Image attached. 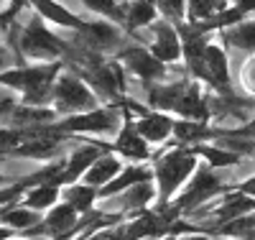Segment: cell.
<instances>
[{
    "mask_svg": "<svg viewBox=\"0 0 255 240\" xmlns=\"http://www.w3.org/2000/svg\"><path fill=\"white\" fill-rule=\"evenodd\" d=\"M10 43L15 49H20V54H26L31 59H54L59 54L67 51V41L61 36H56L54 31H49L44 26V18L36 10L23 20V23H13L10 20Z\"/></svg>",
    "mask_w": 255,
    "mask_h": 240,
    "instance_id": "1",
    "label": "cell"
},
{
    "mask_svg": "<svg viewBox=\"0 0 255 240\" xmlns=\"http://www.w3.org/2000/svg\"><path fill=\"white\" fill-rule=\"evenodd\" d=\"M59 64H41V67H20L0 74V84L23 92L28 105H41L54 97V82L59 77Z\"/></svg>",
    "mask_w": 255,
    "mask_h": 240,
    "instance_id": "2",
    "label": "cell"
},
{
    "mask_svg": "<svg viewBox=\"0 0 255 240\" xmlns=\"http://www.w3.org/2000/svg\"><path fill=\"white\" fill-rule=\"evenodd\" d=\"M197 151L194 148H184V146H176L171 151L158 156L156 161V182H158V192H161V200L168 202L171 194L197 171Z\"/></svg>",
    "mask_w": 255,
    "mask_h": 240,
    "instance_id": "3",
    "label": "cell"
},
{
    "mask_svg": "<svg viewBox=\"0 0 255 240\" xmlns=\"http://www.w3.org/2000/svg\"><path fill=\"white\" fill-rule=\"evenodd\" d=\"M225 177L220 174V169H212L209 164L207 166H197V171L191 174V182L186 184V189L179 194V200L174 202L184 215L194 212L197 207L207 205L209 200H215L217 194L222 192L225 187Z\"/></svg>",
    "mask_w": 255,
    "mask_h": 240,
    "instance_id": "4",
    "label": "cell"
},
{
    "mask_svg": "<svg viewBox=\"0 0 255 240\" xmlns=\"http://www.w3.org/2000/svg\"><path fill=\"white\" fill-rule=\"evenodd\" d=\"M148 49H151L163 64H174L184 56V38H181V31L176 23H171L168 18H158L156 23L148 26L145 36Z\"/></svg>",
    "mask_w": 255,
    "mask_h": 240,
    "instance_id": "5",
    "label": "cell"
},
{
    "mask_svg": "<svg viewBox=\"0 0 255 240\" xmlns=\"http://www.w3.org/2000/svg\"><path fill=\"white\" fill-rule=\"evenodd\" d=\"M120 64L130 72L135 74L138 79L143 82H158V79H166L168 77V69H166V64L148 49V46H140V43H130V46H123V51L118 54Z\"/></svg>",
    "mask_w": 255,
    "mask_h": 240,
    "instance_id": "6",
    "label": "cell"
},
{
    "mask_svg": "<svg viewBox=\"0 0 255 240\" xmlns=\"http://www.w3.org/2000/svg\"><path fill=\"white\" fill-rule=\"evenodd\" d=\"M54 102L61 113H77L95 107V95L77 74H59L54 82Z\"/></svg>",
    "mask_w": 255,
    "mask_h": 240,
    "instance_id": "7",
    "label": "cell"
},
{
    "mask_svg": "<svg viewBox=\"0 0 255 240\" xmlns=\"http://www.w3.org/2000/svg\"><path fill=\"white\" fill-rule=\"evenodd\" d=\"M120 113L115 107H105V110H84L82 115H72L61 125H54V130H72V133H115L120 130Z\"/></svg>",
    "mask_w": 255,
    "mask_h": 240,
    "instance_id": "8",
    "label": "cell"
},
{
    "mask_svg": "<svg viewBox=\"0 0 255 240\" xmlns=\"http://www.w3.org/2000/svg\"><path fill=\"white\" fill-rule=\"evenodd\" d=\"M77 33L82 36L84 43H90L97 51H113V49H123L125 43V33L118 28L115 20L110 18H100V20H90L82 28H77Z\"/></svg>",
    "mask_w": 255,
    "mask_h": 240,
    "instance_id": "9",
    "label": "cell"
},
{
    "mask_svg": "<svg viewBox=\"0 0 255 240\" xmlns=\"http://www.w3.org/2000/svg\"><path fill=\"white\" fill-rule=\"evenodd\" d=\"M230 56L225 51V46L215 41H207V51H204V79L212 90L217 92H227L230 87Z\"/></svg>",
    "mask_w": 255,
    "mask_h": 240,
    "instance_id": "10",
    "label": "cell"
},
{
    "mask_svg": "<svg viewBox=\"0 0 255 240\" xmlns=\"http://www.w3.org/2000/svg\"><path fill=\"white\" fill-rule=\"evenodd\" d=\"M87 79H90V84L95 87V90H100V95H105V97H118L120 95V90L125 87V67H120V64H105V61H100V64H95V67H90L87 72Z\"/></svg>",
    "mask_w": 255,
    "mask_h": 240,
    "instance_id": "11",
    "label": "cell"
},
{
    "mask_svg": "<svg viewBox=\"0 0 255 240\" xmlns=\"http://www.w3.org/2000/svg\"><path fill=\"white\" fill-rule=\"evenodd\" d=\"M220 38H222L225 46L230 51H235V54H243V56L255 54V13L245 15L243 20H238L235 26L222 28Z\"/></svg>",
    "mask_w": 255,
    "mask_h": 240,
    "instance_id": "12",
    "label": "cell"
},
{
    "mask_svg": "<svg viewBox=\"0 0 255 240\" xmlns=\"http://www.w3.org/2000/svg\"><path fill=\"white\" fill-rule=\"evenodd\" d=\"M28 5L41 18L51 20V23H56V26H64V28H82L84 26V20L77 13H72L69 8H64L61 3H56V0H28Z\"/></svg>",
    "mask_w": 255,
    "mask_h": 240,
    "instance_id": "13",
    "label": "cell"
},
{
    "mask_svg": "<svg viewBox=\"0 0 255 240\" xmlns=\"http://www.w3.org/2000/svg\"><path fill=\"white\" fill-rule=\"evenodd\" d=\"M166 228V220L161 217V212H145L138 220H133L125 230H120V235H113V240H140V238H156L161 235Z\"/></svg>",
    "mask_w": 255,
    "mask_h": 240,
    "instance_id": "14",
    "label": "cell"
},
{
    "mask_svg": "<svg viewBox=\"0 0 255 240\" xmlns=\"http://www.w3.org/2000/svg\"><path fill=\"white\" fill-rule=\"evenodd\" d=\"M123 5H125V26L133 33L156 23L158 13H161L156 0H128V3H123Z\"/></svg>",
    "mask_w": 255,
    "mask_h": 240,
    "instance_id": "15",
    "label": "cell"
},
{
    "mask_svg": "<svg viewBox=\"0 0 255 240\" xmlns=\"http://www.w3.org/2000/svg\"><path fill=\"white\" fill-rule=\"evenodd\" d=\"M77 228H79L77 210H74L69 202L61 205V207H54V210L49 212V217L44 220V230H49V235H54L56 240L69 238Z\"/></svg>",
    "mask_w": 255,
    "mask_h": 240,
    "instance_id": "16",
    "label": "cell"
},
{
    "mask_svg": "<svg viewBox=\"0 0 255 240\" xmlns=\"http://www.w3.org/2000/svg\"><path fill=\"white\" fill-rule=\"evenodd\" d=\"M135 128L148 143H163L168 136H174V120L161 113H143Z\"/></svg>",
    "mask_w": 255,
    "mask_h": 240,
    "instance_id": "17",
    "label": "cell"
},
{
    "mask_svg": "<svg viewBox=\"0 0 255 240\" xmlns=\"http://www.w3.org/2000/svg\"><path fill=\"white\" fill-rule=\"evenodd\" d=\"M100 156H102V154H100V148H97V146H79V148L74 151V154H72L69 164L61 169L56 184H69V182H74V179L79 177V174L87 171V169H90Z\"/></svg>",
    "mask_w": 255,
    "mask_h": 240,
    "instance_id": "18",
    "label": "cell"
},
{
    "mask_svg": "<svg viewBox=\"0 0 255 240\" xmlns=\"http://www.w3.org/2000/svg\"><path fill=\"white\" fill-rule=\"evenodd\" d=\"M153 174H156V171H151L148 166H130V169H123L110 184L102 187L100 194H102V197H115V194H120V192H125V189H130V187H135V184H140V182H151Z\"/></svg>",
    "mask_w": 255,
    "mask_h": 240,
    "instance_id": "19",
    "label": "cell"
},
{
    "mask_svg": "<svg viewBox=\"0 0 255 240\" xmlns=\"http://www.w3.org/2000/svg\"><path fill=\"white\" fill-rule=\"evenodd\" d=\"M156 197V189L151 182H140L130 189H125V194H115V200H113V207L120 210V212H128V210H143L148 202H153Z\"/></svg>",
    "mask_w": 255,
    "mask_h": 240,
    "instance_id": "20",
    "label": "cell"
},
{
    "mask_svg": "<svg viewBox=\"0 0 255 240\" xmlns=\"http://www.w3.org/2000/svg\"><path fill=\"white\" fill-rule=\"evenodd\" d=\"M115 148L120 151L125 159H135V161H145L148 154H151V151H148V141L138 133V128L130 125V123L123 128V133H120Z\"/></svg>",
    "mask_w": 255,
    "mask_h": 240,
    "instance_id": "21",
    "label": "cell"
},
{
    "mask_svg": "<svg viewBox=\"0 0 255 240\" xmlns=\"http://www.w3.org/2000/svg\"><path fill=\"white\" fill-rule=\"evenodd\" d=\"M194 151H197L199 156H204V161H207L212 169H230V166H240V164H243V156H240V154L222 148V146L215 143V141L199 143V146H194Z\"/></svg>",
    "mask_w": 255,
    "mask_h": 240,
    "instance_id": "22",
    "label": "cell"
},
{
    "mask_svg": "<svg viewBox=\"0 0 255 240\" xmlns=\"http://www.w3.org/2000/svg\"><path fill=\"white\" fill-rule=\"evenodd\" d=\"M118 174H120V161H118L115 156H100V159L87 169V174H84V182L92 184V187H105V184H110Z\"/></svg>",
    "mask_w": 255,
    "mask_h": 240,
    "instance_id": "23",
    "label": "cell"
},
{
    "mask_svg": "<svg viewBox=\"0 0 255 240\" xmlns=\"http://www.w3.org/2000/svg\"><path fill=\"white\" fill-rule=\"evenodd\" d=\"M217 235H222V238H255V210L222 223L217 228Z\"/></svg>",
    "mask_w": 255,
    "mask_h": 240,
    "instance_id": "24",
    "label": "cell"
},
{
    "mask_svg": "<svg viewBox=\"0 0 255 240\" xmlns=\"http://www.w3.org/2000/svg\"><path fill=\"white\" fill-rule=\"evenodd\" d=\"M46 133H49V130H46ZM46 133L44 136H33L31 141L20 143L18 146V156H28V159H49V156H54L59 146Z\"/></svg>",
    "mask_w": 255,
    "mask_h": 240,
    "instance_id": "25",
    "label": "cell"
},
{
    "mask_svg": "<svg viewBox=\"0 0 255 240\" xmlns=\"http://www.w3.org/2000/svg\"><path fill=\"white\" fill-rule=\"evenodd\" d=\"M82 8L90 13H97L100 18H110L115 23H125V5L118 0H77Z\"/></svg>",
    "mask_w": 255,
    "mask_h": 240,
    "instance_id": "26",
    "label": "cell"
},
{
    "mask_svg": "<svg viewBox=\"0 0 255 240\" xmlns=\"http://www.w3.org/2000/svg\"><path fill=\"white\" fill-rule=\"evenodd\" d=\"M227 5H230L227 0H186V18H189V23H194V20H207V18H212L217 10H222Z\"/></svg>",
    "mask_w": 255,
    "mask_h": 240,
    "instance_id": "27",
    "label": "cell"
},
{
    "mask_svg": "<svg viewBox=\"0 0 255 240\" xmlns=\"http://www.w3.org/2000/svg\"><path fill=\"white\" fill-rule=\"evenodd\" d=\"M0 223L8 225V228H18V230H28V228H36L41 220L38 215L31 212V207L26 210H8V212H0Z\"/></svg>",
    "mask_w": 255,
    "mask_h": 240,
    "instance_id": "28",
    "label": "cell"
},
{
    "mask_svg": "<svg viewBox=\"0 0 255 240\" xmlns=\"http://www.w3.org/2000/svg\"><path fill=\"white\" fill-rule=\"evenodd\" d=\"M64 197H67V202H69L74 210H90L97 194L92 192V184L84 182V184H74V187H69L67 192H64Z\"/></svg>",
    "mask_w": 255,
    "mask_h": 240,
    "instance_id": "29",
    "label": "cell"
},
{
    "mask_svg": "<svg viewBox=\"0 0 255 240\" xmlns=\"http://www.w3.org/2000/svg\"><path fill=\"white\" fill-rule=\"evenodd\" d=\"M56 202V189L54 184H41L36 187L33 192H28V197H26V207L31 210H46Z\"/></svg>",
    "mask_w": 255,
    "mask_h": 240,
    "instance_id": "30",
    "label": "cell"
},
{
    "mask_svg": "<svg viewBox=\"0 0 255 240\" xmlns=\"http://www.w3.org/2000/svg\"><path fill=\"white\" fill-rule=\"evenodd\" d=\"M156 5L163 18H168L171 23H184L186 18V0H156Z\"/></svg>",
    "mask_w": 255,
    "mask_h": 240,
    "instance_id": "31",
    "label": "cell"
},
{
    "mask_svg": "<svg viewBox=\"0 0 255 240\" xmlns=\"http://www.w3.org/2000/svg\"><path fill=\"white\" fill-rule=\"evenodd\" d=\"M240 84L243 90H248L250 95H255V54L243 59V67H240Z\"/></svg>",
    "mask_w": 255,
    "mask_h": 240,
    "instance_id": "32",
    "label": "cell"
},
{
    "mask_svg": "<svg viewBox=\"0 0 255 240\" xmlns=\"http://www.w3.org/2000/svg\"><path fill=\"white\" fill-rule=\"evenodd\" d=\"M23 141V133L20 130H8V128H0V154H5V151H13L20 146Z\"/></svg>",
    "mask_w": 255,
    "mask_h": 240,
    "instance_id": "33",
    "label": "cell"
},
{
    "mask_svg": "<svg viewBox=\"0 0 255 240\" xmlns=\"http://www.w3.org/2000/svg\"><path fill=\"white\" fill-rule=\"evenodd\" d=\"M235 130H238V133H243V136H248V138H253V141H255V118H250L248 123L238 125Z\"/></svg>",
    "mask_w": 255,
    "mask_h": 240,
    "instance_id": "34",
    "label": "cell"
},
{
    "mask_svg": "<svg viewBox=\"0 0 255 240\" xmlns=\"http://www.w3.org/2000/svg\"><path fill=\"white\" fill-rule=\"evenodd\" d=\"M230 3L232 5H235V8H240L243 13H255V0H230Z\"/></svg>",
    "mask_w": 255,
    "mask_h": 240,
    "instance_id": "35",
    "label": "cell"
},
{
    "mask_svg": "<svg viewBox=\"0 0 255 240\" xmlns=\"http://www.w3.org/2000/svg\"><path fill=\"white\" fill-rule=\"evenodd\" d=\"M20 194V187H10V189H3L0 192V205H5V202H13L15 197Z\"/></svg>",
    "mask_w": 255,
    "mask_h": 240,
    "instance_id": "36",
    "label": "cell"
},
{
    "mask_svg": "<svg viewBox=\"0 0 255 240\" xmlns=\"http://www.w3.org/2000/svg\"><path fill=\"white\" fill-rule=\"evenodd\" d=\"M240 189H243L245 194H250V197H255V177H250V179H245V182L240 184Z\"/></svg>",
    "mask_w": 255,
    "mask_h": 240,
    "instance_id": "37",
    "label": "cell"
},
{
    "mask_svg": "<svg viewBox=\"0 0 255 240\" xmlns=\"http://www.w3.org/2000/svg\"><path fill=\"white\" fill-rule=\"evenodd\" d=\"M8 64H10V51L8 49H0V72L8 69Z\"/></svg>",
    "mask_w": 255,
    "mask_h": 240,
    "instance_id": "38",
    "label": "cell"
},
{
    "mask_svg": "<svg viewBox=\"0 0 255 240\" xmlns=\"http://www.w3.org/2000/svg\"><path fill=\"white\" fill-rule=\"evenodd\" d=\"M184 240H212V238H207V235H189V238H184Z\"/></svg>",
    "mask_w": 255,
    "mask_h": 240,
    "instance_id": "39",
    "label": "cell"
},
{
    "mask_svg": "<svg viewBox=\"0 0 255 240\" xmlns=\"http://www.w3.org/2000/svg\"><path fill=\"white\" fill-rule=\"evenodd\" d=\"M8 235H10L8 228H0V240H8Z\"/></svg>",
    "mask_w": 255,
    "mask_h": 240,
    "instance_id": "40",
    "label": "cell"
},
{
    "mask_svg": "<svg viewBox=\"0 0 255 240\" xmlns=\"http://www.w3.org/2000/svg\"><path fill=\"white\" fill-rule=\"evenodd\" d=\"M95 240H113V238H110L108 233H105V235H100V238H95Z\"/></svg>",
    "mask_w": 255,
    "mask_h": 240,
    "instance_id": "41",
    "label": "cell"
},
{
    "mask_svg": "<svg viewBox=\"0 0 255 240\" xmlns=\"http://www.w3.org/2000/svg\"><path fill=\"white\" fill-rule=\"evenodd\" d=\"M227 240H255V238H227Z\"/></svg>",
    "mask_w": 255,
    "mask_h": 240,
    "instance_id": "42",
    "label": "cell"
},
{
    "mask_svg": "<svg viewBox=\"0 0 255 240\" xmlns=\"http://www.w3.org/2000/svg\"><path fill=\"white\" fill-rule=\"evenodd\" d=\"M5 182V174H3V169H0V184H3Z\"/></svg>",
    "mask_w": 255,
    "mask_h": 240,
    "instance_id": "43",
    "label": "cell"
},
{
    "mask_svg": "<svg viewBox=\"0 0 255 240\" xmlns=\"http://www.w3.org/2000/svg\"><path fill=\"white\" fill-rule=\"evenodd\" d=\"M163 240H176V238H174V235H171V238H163Z\"/></svg>",
    "mask_w": 255,
    "mask_h": 240,
    "instance_id": "44",
    "label": "cell"
},
{
    "mask_svg": "<svg viewBox=\"0 0 255 240\" xmlns=\"http://www.w3.org/2000/svg\"><path fill=\"white\" fill-rule=\"evenodd\" d=\"M253 166H255V154H253Z\"/></svg>",
    "mask_w": 255,
    "mask_h": 240,
    "instance_id": "45",
    "label": "cell"
}]
</instances>
